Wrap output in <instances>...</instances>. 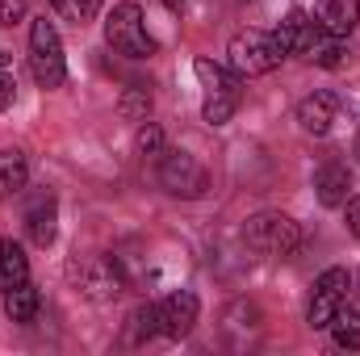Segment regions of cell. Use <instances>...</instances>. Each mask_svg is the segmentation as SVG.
Instances as JSON below:
<instances>
[{"instance_id": "1", "label": "cell", "mask_w": 360, "mask_h": 356, "mask_svg": "<svg viewBox=\"0 0 360 356\" xmlns=\"http://www.w3.org/2000/svg\"><path fill=\"white\" fill-rule=\"evenodd\" d=\"M226 55H231V72L252 80V76H269L281 68L285 46H281L276 30H239L226 46Z\"/></svg>"}, {"instance_id": "2", "label": "cell", "mask_w": 360, "mask_h": 356, "mask_svg": "<svg viewBox=\"0 0 360 356\" xmlns=\"http://www.w3.org/2000/svg\"><path fill=\"white\" fill-rule=\"evenodd\" d=\"M193 72H197V80H201V89H205L201 117H205L210 126H226V122L235 117V109H239V96H243L239 84H243V76H235L231 68H222V63H214V59H197Z\"/></svg>"}, {"instance_id": "3", "label": "cell", "mask_w": 360, "mask_h": 356, "mask_svg": "<svg viewBox=\"0 0 360 356\" xmlns=\"http://www.w3.org/2000/svg\"><path fill=\"white\" fill-rule=\"evenodd\" d=\"M105 42H109V51H117L126 59H151L160 51L155 38L147 34L143 8L134 0H122V4L109 8V17H105Z\"/></svg>"}, {"instance_id": "4", "label": "cell", "mask_w": 360, "mask_h": 356, "mask_svg": "<svg viewBox=\"0 0 360 356\" xmlns=\"http://www.w3.org/2000/svg\"><path fill=\"white\" fill-rule=\"evenodd\" d=\"M243 243L260 256H293L302 248V227L289 218V214H256L243 222Z\"/></svg>"}, {"instance_id": "5", "label": "cell", "mask_w": 360, "mask_h": 356, "mask_svg": "<svg viewBox=\"0 0 360 356\" xmlns=\"http://www.w3.org/2000/svg\"><path fill=\"white\" fill-rule=\"evenodd\" d=\"M30 72L42 89H59L68 80V59H63V42H59V30L55 21L38 17L30 25Z\"/></svg>"}, {"instance_id": "6", "label": "cell", "mask_w": 360, "mask_h": 356, "mask_svg": "<svg viewBox=\"0 0 360 356\" xmlns=\"http://www.w3.org/2000/svg\"><path fill=\"white\" fill-rule=\"evenodd\" d=\"M348 289H352V272H348V268H327V272L314 281V289H310L306 323H310L314 331H323V327L335 319V310L348 302Z\"/></svg>"}, {"instance_id": "7", "label": "cell", "mask_w": 360, "mask_h": 356, "mask_svg": "<svg viewBox=\"0 0 360 356\" xmlns=\"http://www.w3.org/2000/svg\"><path fill=\"white\" fill-rule=\"evenodd\" d=\"M160 184L172 193V197H201L210 189V172L201 168V160H193L188 151H164L160 155Z\"/></svg>"}, {"instance_id": "8", "label": "cell", "mask_w": 360, "mask_h": 356, "mask_svg": "<svg viewBox=\"0 0 360 356\" xmlns=\"http://www.w3.org/2000/svg\"><path fill=\"white\" fill-rule=\"evenodd\" d=\"M122 289H126V276L113 256H92L80 265V293L89 302H113Z\"/></svg>"}, {"instance_id": "9", "label": "cell", "mask_w": 360, "mask_h": 356, "mask_svg": "<svg viewBox=\"0 0 360 356\" xmlns=\"http://www.w3.org/2000/svg\"><path fill=\"white\" fill-rule=\"evenodd\" d=\"M155 306H160V336H168V340H184L193 331V323H197V310H201L197 306V293H188V289L168 293Z\"/></svg>"}, {"instance_id": "10", "label": "cell", "mask_w": 360, "mask_h": 356, "mask_svg": "<svg viewBox=\"0 0 360 356\" xmlns=\"http://www.w3.org/2000/svg\"><path fill=\"white\" fill-rule=\"evenodd\" d=\"M314 197H319L327 210L348 205V197H352V172H348V164L327 160V164L314 172Z\"/></svg>"}, {"instance_id": "11", "label": "cell", "mask_w": 360, "mask_h": 356, "mask_svg": "<svg viewBox=\"0 0 360 356\" xmlns=\"http://www.w3.org/2000/svg\"><path fill=\"white\" fill-rule=\"evenodd\" d=\"M335 109H340L335 92H310V96H302V105H297V126H302L306 134L323 139V134L331 130V122H335Z\"/></svg>"}, {"instance_id": "12", "label": "cell", "mask_w": 360, "mask_h": 356, "mask_svg": "<svg viewBox=\"0 0 360 356\" xmlns=\"http://www.w3.org/2000/svg\"><path fill=\"white\" fill-rule=\"evenodd\" d=\"M314 21H319L327 34L348 38L360 21V0H319V4H314Z\"/></svg>"}, {"instance_id": "13", "label": "cell", "mask_w": 360, "mask_h": 356, "mask_svg": "<svg viewBox=\"0 0 360 356\" xmlns=\"http://www.w3.org/2000/svg\"><path fill=\"white\" fill-rule=\"evenodd\" d=\"M25 231H30V243L34 248H51L55 243V201L51 197H38L25 210Z\"/></svg>"}, {"instance_id": "14", "label": "cell", "mask_w": 360, "mask_h": 356, "mask_svg": "<svg viewBox=\"0 0 360 356\" xmlns=\"http://www.w3.org/2000/svg\"><path fill=\"white\" fill-rule=\"evenodd\" d=\"M30 281V256L17 239H0V293Z\"/></svg>"}, {"instance_id": "15", "label": "cell", "mask_w": 360, "mask_h": 356, "mask_svg": "<svg viewBox=\"0 0 360 356\" xmlns=\"http://www.w3.org/2000/svg\"><path fill=\"white\" fill-rule=\"evenodd\" d=\"M38 302H42V298H38V285H34V281H21V285L4 289V310H8L13 323H34Z\"/></svg>"}, {"instance_id": "16", "label": "cell", "mask_w": 360, "mask_h": 356, "mask_svg": "<svg viewBox=\"0 0 360 356\" xmlns=\"http://www.w3.org/2000/svg\"><path fill=\"white\" fill-rule=\"evenodd\" d=\"M327 331H331V340H335V348H344V352H356L360 348V310H352L348 302L335 310V319L327 323Z\"/></svg>"}, {"instance_id": "17", "label": "cell", "mask_w": 360, "mask_h": 356, "mask_svg": "<svg viewBox=\"0 0 360 356\" xmlns=\"http://www.w3.org/2000/svg\"><path fill=\"white\" fill-rule=\"evenodd\" d=\"M30 180V164L21 151H0V197H13L21 193Z\"/></svg>"}, {"instance_id": "18", "label": "cell", "mask_w": 360, "mask_h": 356, "mask_svg": "<svg viewBox=\"0 0 360 356\" xmlns=\"http://www.w3.org/2000/svg\"><path fill=\"white\" fill-rule=\"evenodd\" d=\"M117 113L126 117V122H147L151 117V92L147 89H126L122 92V101H117Z\"/></svg>"}, {"instance_id": "19", "label": "cell", "mask_w": 360, "mask_h": 356, "mask_svg": "<svg viewBox=\"0 0 360 356\" xmlns=\"http://www.w3.org/2000/svg\"><path fill=\"white\" fill-rule=\"evenodd\" d=\"M51 4H55V13H59V17H68L72 25H89L92 17L101 13V4H105V0H51Z\"/></svg>"}, {"instance_id": "20", "label": "cell", "mask_w": 360, "mask_h": 356, "mask_svg": "<svg viewBox=\"0 0 360 356\" xmlns=\"http://www.w3.org/2000/svg\"><path fill=\"white\" fill-rule=\"evenodd\" d=\"M134 143H139V155H147V160H151V155H164V130H160L151 117L139 122V139H134Z\"/></svg>"}, {"instance_id": "21", "label": "cell", "mask_w": 360, "mask_h": 356, "mask_svg": "<svg viewBox=\"0 0 360 356\" xmlns=\"http://www.w3.org/2000/svg\"><path fill=\"white\" fill-rule=\"evenodd\" d=\"M130 323H134V340H151L160 331V306H139Z\"/></svg>"}, {"instance_id": "22", "label": "cell", "mask_w": 360, "mask_h": 356, "mask_svg": "<svg viewBox=\"0 0 360 356\" xmlns=\"http://www.w3.org/2000/svg\"><path fill=\"white\" fill-rule=\"evenodd\" d=\"M25 17V0H0V25H17Z\"/></svg>"}, {"instance_id": "23", "label": "cell", "mask_w": 360, "mask_h": 356, "mask_svg": "<svg viewBox=\"0 0 360 356\" xmlns=\"http://www.w3.org/2000/svg\"><path fill=\"white\" fill-rule=\"evenodd\" d=\"M13 101H17V80L0 68V113H4V109H13Z\"/></svg>"}, {"instance_id": "24", "label": "cell", "mask_w": 360, "mask_h": 356, "mask_svg": "<svg viewBox=\"0 0 360 356\" xmlns=\"http://www.w3.org/2000/svg\"><path fill=\"white\" fill-rule=\"evenodd\" d=\"M348 231L360 239V197H348Z\"/></svg>"}, {"instance_id": "25", "label": "cell", "mask_w": 360, "mask_h": 356, "mask_svg": "<svg viewBox=\"0 0 360 356\" xmlns=\"http://www.w3.org/2000/svg\"><path fill=\"white\" fill-rule=\"evenodd\" d=\"M160 4H164V8H172V13H180V8H184V0H160Z\"/></svg>"}, {"instance_id": "26", "label": "cell", "mask_w": 360, "mask_h": 356, "mask_svg": "<svg viewBox=\"0 0 360 356\" xmlns=\"http://www.w3.org/2000/svg\"><path fill=\"white\" fill-rule=\"evenodd\" d=\"M4 63H8V55H4V51H0V68H4Z\"/></svg>"}]
</instances>
